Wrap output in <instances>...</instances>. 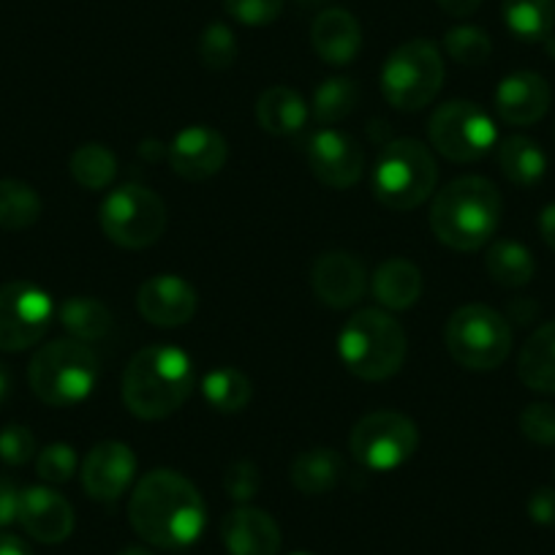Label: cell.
Masks as SVG:
<instances>
[{"instance_id": "cell-1", "label": "cell", "mask_w": 555, "mask_h": 555, "mask_svg": "<svg viewBox=\"0 0 555 555\" xmlns=\"http://www.w3.org/2000/svg\"><path fill=\"white\" fill-rule=\"evenodd\" d=\"M128 520L153 547L183 550L205 531L207 506L191 479L172 468H156L133 488Z\"/></svg>"}, {"instance_id": "cell-2", "label": "cell", "mask_w": 555, "mask_h": 555, "mask_svg": "<svg viewBox=\"0 0 555 555\" xmlns=\"http://www.w3.org/2000/svg\"><path fill=\"white\" fill-rule=\"evenodd\" d=\"M194 389V362L178 346H145L122 373V403L139 420L156 423L183 409Z\"/></svg>"}, {"instance_id": "cell-3", "label": "cell", "mask_w": 555, "mask_h": 555, "mask_svg": "<svg viewBox=\"0 0 555 555\" xmlns=\"http://www.w3.org/2000/svg\"><path fill=\"white\" fill-rule=\"evenodd\" d=\"M501 223V194L490 180L466 175L439 191L430 205V229L447 248L472 254L493 240Z\"/></svg>"}, {"instance_id": "cell-4", "label": "cell", "mask_w": 555, "mask_h": 555, "mask_svg": "<svg viewBox=\"0 0 555 555\" xmlns=\"http://www.w3.org/2000/svg\"><path fill=\"white\" fill-rule=\"evenodd\" d=\"M340 362L362 382H384L403 367L409 354L405 330L382 308H362L338 333Z\"/></svg>"}, {"instance_id": "cell-5", "label": "cell", "mask_w": 555, "mask_h": 555, "mask_svg": "<svg viewBox=\"0 0 555 555\" xmlns=\"http://www.w3.org/2000/svg\"><path fill=\"white\" fill-rule=\"evenodd\" d=\"M99 357L88 344L61 338L36 351L28 367V382L41 403L68 409L90 398L99 384Z\"/></svg>"}, {"instance_id": "cell-6", "label": "cell", "mask_w": 555, "mask_h": 555, "mask_svg": "<svg viewBox=\"0 0 555 555\" xmlns=\"http://www.w3.org/2000/svg\"><path fill=\"white\" fill-rule=\"evenodd\" d=\"M439 167L428 145L420 139H395L378 156L373 169V194L395 212L425 205L436 191Z\"/></svg>"}, {"instance_id": "cell-7", "label": "cell", "mask_w": 555, "mask_h": 555, "mask_svg": "<svg viewBox=\"0 0 555 555\" xmlns=\"http://www.w3.org/2000/svg\"><path fill=\"white\" fill-rule=\"evenodd\" d=\"M444 344L452 360L466 371H495L512 351V327L495 308L472 302L450 317Z\"/></svg>"}, {"instance_id": "cell-8", "label": "cell", "mask_w": 555, "mask_h": 555, "mask_svg": "<svg viewBox=\"0 0 555 555\" xmlns=\"http://www.w3.org/2000/svg\"><path fill=\"white\" fill-rule=\"evenodd\" d=\"M444 85V57L434 41L411 39L382 66V93L395 109H425Z\"/></svg>"}, {"instance_id": "cell-9", "label": "cell", "mask_w": 555, "mask_h": 555, "mask_svg": "<svg viewBox=\"0 0 555 555\" xmlns=\"http://www.w3.org/2000/svg\"><path fill=\"white\" fill-rule=\"evenodd\" d=\"M99 221L112 243L139 250L162 240V234L167 232L169 212L156 191L128 183L109 191V196L101 202Z\"/></svg>"}, {"instance_id": "cell-10", "label": "cell", "mask_w": 555, "mask_h": 555, "mask_svg": "<svg viewBox=\"0 0 555 555\" xmlns=\"http://www.w3.org/2000/svg\"><path fill=\"white\" fill-rule=\"evenodd\" d=\"M430 145L455 164H472L488 156L493 151L495 139V122L482 106L474 101H447L439 109L430 115L428 122Z\"/></svg>"}, {"instance_id": "cell-11", "label": "cell", "mask_w": 555, "mask_h": 555, "mask_svg": "<svg viewBox=\"0 0 555 555\" xmlns=\"http://www.w3.org/2000/svg\"><path fill=\"white\" fill-rule=\"evenodd\" d=\"M420 444L414 420L398 411H373L365 414L351 430V455L371 472H392L400 468Z\"/></svg>"}, {"instance_id": "cell-12", "label": "cell", "mask_w": 555, "mask_h": 555, "mask_svg": "<svg viewBox=\"0 0 555 555\" xmlns=\"http://www.w3.org/2000/svg\"><path fill=\"white\" fill-rule=\"evenodd\" d=\"M55 306L41 286L12 281L0 286V349L25 351L50 330Z\"/></svg>"}, {"instance_id": "cell-13", "label": "cell", "mask_w": 555, "mask_h": 555, "mask_svg": "<svg viewBox=\"0 0 555 555\" xmlns=\"http://www.w3.org/2000/svg\"><path fill=\"white\" fill-rule=\"evenodd\" d=\"M308 167L330 189H351L365 172V153L349 133L322 128L311 137L306 147Z\"/></svg>"}, {"instance_id": "cell-14", "label": "cell", "mask_w": 555, "mask_h": 555, "mask_svg": "<svg viewBox=\"0 0 555 555\" xmlns=\"http://www.w3.org/2000/svg\"><path fill=\"white\" fill-rule=\"evenodd\" d=\"M229 158L227 139L210 126H189L172 139L169 145V164L175 175L191 183L216 178Z\"/></svg>"}, {"instance_id": "cell-15", "label": "cell", "mask_w": 555, "mask_h": 555, "mask_svg": "<svg viewBox=\"0 0 555 555\" xmlns=\"http://www.w3.org/2000/svg\"><path fill=\"white\" fill-rule=\"evenodd\" d=\"M137 457L122 441H101L82 461V488L93 501H117L133 482Z\"/></svg>"}, {"instance_id": "cell-16", "label": "cell", "mask_w": 555, "mask_h": 555, "mask_svg": "<svg viewBox=\"0 0 555 555\" xmlns=\"http://www.w3.org/2000/svg\"><path fill=\"white\" fill-rule=\"evenodd\" d=\"M196 289L180 275H153L139 286L137 308L153 327H183L196 313Z\"/></svg>"}, {"instance_id": "cell-17", "label": "cell", "mask_w": 555, "mask_h": 555, "mask_svg": "<svg viewBox=\"0 0 555 555\" xmlns=\"http://www.w3.org/2000/svg\"><path fill=\"white\" fill-rule=\"evenodd\" d=\"M17 520L28 537L41 544H61L74 531V509L57 490L36 485L20 490Z\"/></svg>"}, {"instance_id": "cell-18", "label": "cell", "mask_w": 555, "mask_h": 555, "mask_svg": "<svg viewBox=\"0 0 555 555\" xmlns=\"http://www.w3.org/2000/svg\"><path fill=\"white\" fill-rule=\"evenodd\" d=\"M313 292L327 308L344 311L357 306L367 289V270L354 254L333 250V254L319 256L313 264Z\"/></svg>"}, {"instance_id": "cell-19", "label": "cell", "mask_w": 555, "mask_h": 555, "mask_svg": "<svg viewBox=\"0 0 555 555\" xmlns=\"http://www.w3.org/2000/svg\"><path fill=\"white\" fill-rule=\"evenodd\" d=\"M495 112L509 126H533L542 120L553 101L547 79L533 72H515L495 88Z\"/></svg>"}, {"instance_id": "cell-20", "label": "cell", "mask_w": 555, "mask_h": 555, "mask_svg": "<svg viewBox=\"0 0 555 555\" xmlns=\"http://www.w3.org/2000/svg\"><path fill=\"white\" fill-rule=\"evenodd\" d=\"M221 539L229 555H278L281 528L256 506H237L221 522Z\"/></svg>"}, {"instance_id": "cell-21", "label": "cell", "mask_w": 555, "mask_h": 555, "mask_svg": "<svg viewBox=\"0 0 555 555\" xmlns=\"http://www.w3.org/2000/svg\"><path fill=\"white\" fill-rule=\"evenodd\" d=\"M317 55L330 66H349L362 50V28L346 9H324L311 28Z\"/></svg>"}, {"instance_id": "cell-22", "label": "cell", "mask_w": 555, "mask_h": 555, "mask_svg": "<svg viewBox=\"0 0 555 555\" xmlns=\"http://www.w3.org/2000/svg\"><path fill=\"white\" fill-rule=\"evenodd\" d=\"M423 295V272L409 259H387L373 275V297L387 311H409Z\"/></svg>"}, {"instance_id": "cell-23", "label": "cell", "mask_w": 555, "mask_h": 555, "mask_svg": "<svg viewBox=\"0 0 555 555\" xmlns=\"http://www.w3.org/2000/svg\"><path fill=\"white\" fill-rule=\"evenodd\" d=\"M256 120L272 137H292L308 120V104L297 90L272 85L256 101Z\"/></svg>"}, {"instance_id": "cell-24", "label": "cell", "mask_w": 555, "mask_h": 555, "mask_svg": "<svg viewBox=\"0 0 555 555\" xmlns=\"http://www.w3.org/2000/svg\"><path fill=\"white\" fill-rule=\"evenodd\" d=\"M517 376L533 392H555V322L542 324L522 344L517 357Z\"/></svg>"}, {"instance_id": "cell-25", "label": "cell", "mask_w": 555, "mask_h": 555, "mask_svg": "<svg viewBox=\"0 0 555 555\" xmlns=\"http://www.w3.org/2000/svg\"><path fill=\"white\" fill-rule=\"evenodd\" d=\"M344 457L330 447H313L292 463V485L306 495L330 493L344 477Z\"/></svg>"}, {"instance_id": "cell-26", "label": "cell", "mask_w": 555, "mask_h": 555, "mask_svg": "<svg viewBox=\"0 0 555 555\" xmlns=\"http://www.w3.org/2000/svg\"><path fill=\"white\" fill-rule=\"evenodd\" d=\"M485 267H488V275L504 289L528 286L533 272H537L533 254L522 243H515V240H495L488 248V256H485Z\"/></svg>"}, {"instance_id": "cell-27", "label": "cell", "mask_w": 555, "mask_h": 555, "mask_svg": "<svg viewBox=\"0 0 555 555\" xmlns=\"http://www.w3.org/2000/svg\"><path fill=\"white\" fill-rule=\"evenodd\" d=\"M499 167L509 183L531 189L547 172V156L542 147L528 137H509L499 147Z\"/></svg>"}, {"instance_id": "cell-28", "label": "cell", "mask_w": 555, "mask_h": 555, "mask_svg": "<svg viewBox=\"0 0 555 555\" xmlns=\"http://www.w3.org/2000/svg\"><path fill=\"white\" fill-rule=\"evenodd\" d=\"M501 14L520 41H544L555 28V0H501Z\"/></svg>"}, {"instance_id": "cell-29", "label": "cell", "mask_w": 555, "mask_h": 555, "mask_svg": "<svg viewBox=\"0 0 555 555\" xmlns=\"http://www.w3.org/2000/svg\"><path fill=\"white\" fill-rule=\"evenodd\" d=\"M57 313L66 333L79 344H95L112 330V311L95 297H68Z\"/></svg>"}, {"instance_id": "cell-30", "label": "cell", "mask_w": 555, "mask_h": 555, "mask_svg": "<svg viewBox=\"0 0 555 555\" xmlns=\"http://www.w3.org/2000/svg\"><path fill=\"white\" fill-rule=\"evenodd\" d=\"M202 395L218 414H240L254 398V384L237 367H218L205 376Z\"/></svg>"}, {"instance_id": "cell-31", "label": "cell", "mask_w": 555, "mask_h": 555, "mask_svg": "<svg viewBox=\"0 0 555 555\" xmlns=\"http://www.w3.org/2000/svg\"><path fill=\"white\" fill-rule=\"evenodd\" d=\"M41 218V196L23 180H0V229L17 232Z\"/></svg>"}, {"instance_id": "cell-32", "label": "cell", "mask_w": 555, "mask_h": 555, "mask_svg": "<svg viewBox=\"0 0 555 555\" xmlns=\"http://www.w3.org/2000/svg\"><path fill=\"white\" fill-rule=\"evenodd\" d=\"M72 175L82 189L88 191H101L106 185H112V180L117 178V158L115 153L106 145L99 142H88V145H79L72 156Z\"/></svg>"}, {"instance_id": "cell-33", "label": "cell", "mask_w": 555, "mask_h": 555, "mask_svg": "<svg viewBox=\"0 0 555 555\" xmlns=\"http://www.w3.org/2000/svg\"><path fill=\"white\" fill-rule=\"evenodd\" d=\"M360 101V88L351 77H333L324 79L317 90H313V117L324 126L338 122L349 117L357 109Z\"/></svg>"}, {"instance_id": "cell-34", "label": "cell", "mask_w": 555, "mask_h": 555, "mask_svg": "<svg viewBox=\"0 0 555 555\" xmlns=\"http://www.w3.org/2000/svg\"><path fill=\"white\" fill-rule=\"evenodd\" d=\"M444 50L461 66H482L493 55V41L477 25H457L444 36Z\"/></svg>"}, {"instance_id": "cell-35", "label": "cell", "mask_w": 555, "mask_h": 555, "mask_svg": "<svg viewBox=\"0 0 555 555\" xmlns=\"http://www.w3.org/2000/svg\"><path fill=\"white\" fill-rule=\"evenodd\" d=\"M199 57L210 72H227L237 61V39L223 23L207 25L199 39Z\"/></svg>"}, {"instance_id": "cell-36", "label": "cell", "mask_w": 555, "mask_h": 555, "mask_svg": "<svg viewBox=\"0 0 555 555\" xmlns=\"http://www.w3.org/2000/svg\"><path fill=\"white\" fill-rule=\"evenodd\" d=\"M36 472L44 482L66 485L77 474V452L72 444H61V441L44 447L39 452V461H36Z\"/></svg>"}, {"instance_id": "cell-37", "label": "cell", "mask_w": 555, "mask_h": 555, "mask_svg": "<svg viewBox=\"0 0 555 555\" xmlns=\"http://www.w3.org/2000/svg\"><path fill=\"white\" fill-rule=\"evenodd\" d=\"M229 17L248 28H264L284 12V0H223Z\"/></svg>"}, {"instance_id": "cell-38", "label": "cell", "mask_w": 555, "mask_h": 555, "mask_svg": "<svg viewBox=\"0 0 555 555\" xmlns=\"http://www.w3.org/2000/svg\"><path fill=\"white\" fill-rule=\"evenodd\" d=\"M520 430L533 444H555V405L531 403L520 414Z\"/></svg>"}, {"instance_id": "cell-39", "label": "cell", "mask_w": 555, "mask_h": 555, "mask_svg": "<svg viewBox=\"0 0 555 555\" xmlns=\"http://www.w3.org/2000/svg\"><path fill=\"white\" fill-rule=\"evenodd\" d=\"M223 488L227 495L237 504H248L261 488V474L259 466L250 461H237L227 468V477H223Z\"/></svg>"}, {"instance_id": "cell-40", "label": "cell", "mask_w": 555, "mask_h": 555, "mask_svg": "<svg viewBox=\"0 0 555 555\" xmlns=\"http://www.w3.org/2000/svg\"><path fill=\"white\" fill-rule=\"evenodd\" d=\"M36 455V439L25 425H7L0 430V461L9 466H25Z\"/></svg>"}, {"instance_id": "cell-41", "label": "cell", "mask_w": 555, "mask_h": 555, "mask_svg": "<svg viewBox=\"0 0 555 555\" xmlns=\"http://www.w3.org/2000/svg\"><path fill=\"white\" fill-rule=\"evenodd\" d=\"M528 515L537 526L555 528V488H537L528 499Z\"/></svg>"}, {"instance_id": "cell-42", "label": "cell", "mask_w": 555, "mask_h": 555, "mask_svg": "<svg viewBox=\"0 0 555 555\" xmlns=\"http://www.w3.org/2000/svg\"><path fill=\"white\" fill-rule=\"evenodd\" d=\"M17 506H20V490L12 479L0 477V528L12 526L17 520Z\"/></svg>"}, {"instance_id": "cell-43", "label": "cell", "mask_w": 555, "mask_h": 555, "mask_svg": "<svg viewBox=\"0 0 555 555\" xmlns=\"http://www.w3.org/2000/svg\"><path fill=\"white\" fill-rule=\"evenodd\" d=\"M450 17H468L482 7V0H436Z\"/></svg>"}, {"instance_id": "cell-44", "label": "cell", "mask_w": 555, "mask_h": 555, "mask_svg": "<svg viewBox=\"0 0 555 555\" xmlns=\"http://www.w3.org/2000/svg\"><path fill=\"white\" fill-rule=\"evenodd\" d=\"M539 234L555 250V205H547L539 212Z\"/></svg>"}, {"instance_id": "cell-45", "label": "cell", "mask_w": 555, "mask_h": 555, "mask_svg": "<svg viewBox=\"0 0 555 555\" xmlns=\"http://www.w3.org/2000/svg\"><path fill=\"white\" fill-rule=\"evenodd\" d=\"M0 555H34L28 544L14 533H0Z\"/></svg>"}, {"instance_id": "cell-46", "label": "cell", "mask_w": 555, "mask_h": 555, "mask_svg": "<svg viewBox=\"0 0 555 555\" xmlns=\"http://www.w3.org/2000/svg\"><path fill=\"white\" fill-rule=\"evenodd\" d=\"M9 392H12V376H9L7 367L0 365V405L7 403Z\"/></svg>"}, {"instance_id": "cell-47", "label": "cell", "mask_w": 555, "mask_h": 555, "mask_svg": "<svg viewBox=\"0 0 555 555\" xmlns=\"http://www.w3.org/2000/svg\"><path fill=\"white\" fill-rule=\"evenodd\" d=\"M120 555H153L147 547H126Z\"/></svg>"}, {"instance_id": "cell-48", "label": "cell", "mask_w": 555, "mask_h": 555, "mask_svg": "<svg viewBox=\"0 0 555 555\" xmlns=\"http://www.w3.org/2000/svg\"><path fill=\"white\" fill-rule=\"evenodd\" d=\"M302 7H319V3H327V0H300Z\"/></svg>"}, {"instance_id": "cell-49", "label": "cell", "mask_w": 555, "mask_h": 555, "mask_svg": "<svg viewBox=\"0 0 555 555\" xmlns=\"http://www.w3.org/2000/svg\"><path fill=\"white\" fill-rule=\"evenodd\" d=\"M292 555H313V553H292Z\"/></svg>"}]
</instances>
